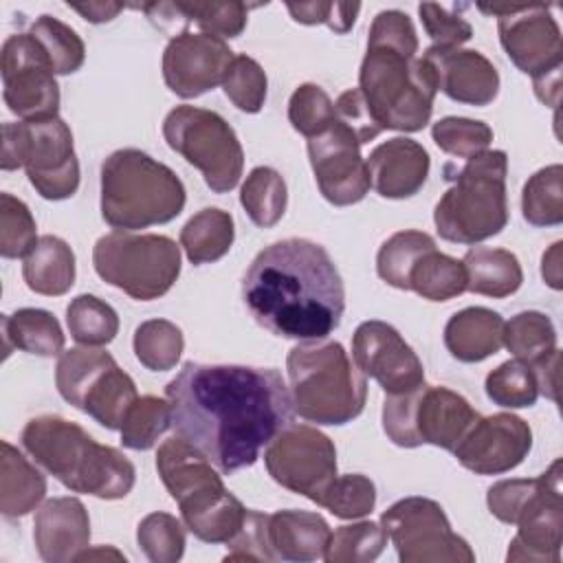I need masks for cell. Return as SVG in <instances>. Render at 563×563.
Listing matches in <instances>:
<instances>
[{
    "label": "cell",
    "instance_id": "cell-31",
    "mask_svg": "<svg viewBox=\"0 0 563 563\" xmlns=\"http://www.w3.org/2000/svg\"><path fill=\"white\" fill-rule=\"evenodd\" d=\"M4 356L22 350L35 356H57L64 350V332L59 321L42 308H20L2 317Z\"/></svg>",
    "mask_w": 563,
    "mask_h": 563
},
{
    "label": "cell",
    "instance_id": "cell-54",
    "mask_svg": "<svg viewBox=\"0 0 563 563\" xmlns=\"http://www.w3.org/2000/svg\"><path fill=\"white\" fill-rule=\"evenodd\" d=\"M418 13L427 35L433 40V46L455 48L468 42L473 35V26L462 15L446 11L442 4L422 2L418 7Z\"/></svg>",
    "mask_w": 563,
    "mask_h": 563
},
{
    "label": "cell",
    "instance_id": "cell-8",
    "mask_svg": "<svg viewBox=\"0 0 563 563\" xmlns=\"http://www.w3.org/2000/svg\"><path fill=\"white\" fill-rule=\"evenodd\" d=\"M506 172V152L486 150L468 158L453 176H446L453 185L433 211L440 238L455 244H477L501 233L508 224Z\"/></svg>",
    "mask_w": 563,
    "mask_h": 563
},
{
    "label": "cell",
    "instance_id": "cell-59",
    "mask_svg": "<svg viewBox=\"0 0 563 563\" xmlns=\"http://www.w3.org/2000/svg\"><path fill=\"white\" fill-rule=\"evenodd\" d=\"M68 7L73 11H77L84 20L101 24V22H110L112 18L119 15V11H123L121 2H86V4H70Z\"/></svg>",
    "mask_w": 563,
    "mask_h": 563
},
{
    "label": "cell",
    "instance_id": "cell-10",
    "mask_svg": "<svg viewBox=\"0 0 563 563\" xmlns=\"http://www.w3.org/2000/svg\"><path fill=\"white\" fill-rule=\"evenodd\" d=\"M97 275L132 299L152 301L163 297L180 275V246L156 233L112 231L92 249Z\"/></svg>",
    "mask_w": 563,
    "mask_h": 563
},
{
    "label": "cell",
    "instance_id": "cell-20",
    "mask_svg": "<svg viewBox=\"0 0 563 563\" xmlns=\"http://www.w3.org/2000/svg\"><path fill=\"white\" fill-rule=\"evenodd\" d=\"M532 449L530 424L512 413L477 418L453 449L457 462L477 475H499L519 466Z\"/></svg>",
    "mask_w": 563,
    "mask_h": 563
},
{
    "label": "cell",
    "instance_id": "cell-5",
    "mask_svg": "<svg viewBox=\"0 0 563 563\" xmlns=\"http://www.w3.org/2000/svg\"><path fill=\"white\" fill-rule=\"evenodd\" d=\"M156 468L194 537L207 543H229L238 534L249 508L227 490L202 451L172 435L156 451Z\"/></svg>",
    "mask_w": 563,
    "mask_h": 563
},
{
    "label": "cell",
    "instance_id": "cell-39",
    "mask_svg": "<svg viewBox=\"0 0 563 563\" xmlns=\"http://www.w3.org/2000/svg\"><path fill=\"white\" fill-rule=\"evenodd\" d=\"M185 347L183 332L167 319L143 321L134 332V354L139 363L152 372L176 367Z\"/></svg>",
    "mask_w": 563,
    "mask_h": 563
},
{
    "label": "cell",
    "instance_id": "cell-14",
    "mask_svg": "<svg viewBox=\"0 0 563 563\" xmlns=\"http://www.w3.org/2000/svg\"><path fill=\"white\" fill-rule=\"evenodd\" d=\"M268 475L284 488L321 506L339 477L334 442L310 424H288L266 446Z\"/></svg>",
    "mask_w": 563,
    "mask_h": 563
},
{
    "label": "cell",
    "instance_id": "cell-41",
    "mask_svg": "<svg viewBox=\"0 0 563 563\" xmlns=\"http://www.w3.org/2000/svg\"><path fill=\"white\" fill-rule=\"evenodd\" d=\"M387 545L383 526L374 521H358L341 526L330 534L323 561L328 563H369L376 561Z\"/></svg>",
    "mask_w": 563,
    "mask_h": 563
},
{
    "label": "cell",
    "instance_id": "cell-1",
    "mask_svg": "<svg viewBox=\"0 0 563 563\" xmlns=\"http://www.w3.org/2000/svg\"><path fill=\"white\" fill-rule=\"evenodd\" d=\"M172 427L222 473L257 462L292 422L290 391L277 369L185 363L167 383Z\"/></svg>",
    "mask_w": 563,
    "mask_h": 563
},
{
    "label": "cell",
    "instance_id": "cell-34",
    "mask_svg": "<svg viewBox=\"0 0 563 563\" xmlns=\"http://www.w3.org/2000/svg\"><path fill=\"white\" fill-rule=\"evenodd\" d=\"M240 202L257 227H275L282 220L288 202L286 180L277 169L260 165L249 172L240 189Z\"/></svg>",
    "mask_w": 563,
    "mask_h": 563
},
{
    "label": "cell",
    "instance_id": "cell-12",
    "mask_svg": "<svg viewBox=\"0 0 563 563\" xmlns=\"http://www.w3.org/2000/svg\"><path fill=\"white\" fill-rule=\"evenodd\" d=\"M167 145L202 172L211 191H231L244 169V152L235 130L213 110L176 106L163 121Z\"/></svg>",
    "mask_w": 563,
    "mask_h": 563
},
{
    "label": "cell",
    "instance_id": "cell-7",
    "mask_svg": "<svg viewBox=\"0 0 563 563\" xmlns=\"http://www.w3.org/2000/svg\"><path fill=\"white\" fill-rule=\"evenodd\" d=\"M292 409L317 424L352 422L365 407L367 380L336 341H303L286 356Z\"/></svg>",
    "mask_w": 563,
    "mask_h": 563
},
{
    "label": "cell",
    "instance_id": "cell-22",
    "mask_svg": "<svg viewBox=\"0 0 563 563\" xmlns=\"http://www.w3.org/2000/svg\"><path fill=\"white\" fill-rule=\"evenodd\" d=\"M422 62L431 70L435 90L453 101L488 106L499 92V73L479 51L429 46Z\"/></svg>",
    "mask_w": 563,
    "mask_h": 563
},
{
    "label": "cell",
    "instance_id": "cell-2",
    "mask_svg": "<svg viewBox=\"0 0 563 563\" xmlns=\"http://www.w3.org/2000/svg\"><path fill=\"white\" fill-rule=\"evenodd\" d=\"M242 297L262 328L297 341L325 339L345 310L339 268L321 244L303 238L260 251L244 275Z\"/></svg>",
    "mask_w": 563,
    "mask_h": 563
},
{
    "label": "cell",
    "instance_id": "cell-42",
    "mask_svg": "<svg viewBox=\"0 0 563 563\" xmlns=\"http://www.w3.org/2000/svg\"><path fill=\"white\" fill-rule=\"evenodd\" d=\"M172 427V411L167 398L141 396L130 407L121 424V442L128 449L145 451L156 444V440Z\"/></svg>",
    "mask_w": 563,
    "mask_h": 563
},
{
    "label": "cell",
    "instance_id": "cell-35",
    "mask_svg": "<svg viewBox=\"0 0 563 563\" xmlns=\"http://www.w3.org/2000/svg\"><path fill=\"white\" fill-rule=\"evenodd\" d=\"M504 345L515 358L537 365L556 350L554 323L537 310L519 312L510 321H504Z\"/></svg>",
    "mask_w": 563,
    "mask_h": 563
},
{
    "label": "cell",
    "instance_id": "cell-46",
    "mask_svg": "<svg viewBox=\"0 0 563 563\" xmlns=\"http://www.w3.org/2000/svg\"><path fill=\"white\" fill-rule=\"evenodd\" d=\"M222 88L238 110L255 114L262 110L266 101L268 79L264 68L253 57L235 55L224 75Z\"/></svg>",
    "mask_w": 563,
    "mask_h": 563
},
{
    "label": "cell",
    "instance_id": "cell-56",
    "mask_svg": "<svg viewBox=\"0 0 563 563\" xmlns=\"http://www.w3.org/2000/svg\"><path fill=\"white\" fill-rule=\"evenodd\" d=\"M334 112H336V119H341L347 128H352V132L361 141V145L376 139L383 132L378 128V123L374 121V117L369 114L367 103L358 88H350V90L341 92L339 99L334 101Z\"/></svg>",
    "mask_w": 563,
    "mask_h": 563
},
{
    "label": "cell",
    "instance_id": "cell-55",
    "mask_svg": "<svg viewBox=\"0 0 563 563\" xmlns=\"http://www.w3.org/2000/svg\"><path fill=\"white\" fill-rule=\"evenodd\" d=\"M288 13L301 24H325L334 33H347L361 11V4L347 2H288Z\"/></svg>",
    "mask_w": 563,
    "mask_h": 563
},
{
    "label": "cell",
    "instance_id": "cell-58",
    "mask_svg": "<svg viewBox=\"0 0 563 563\" xmlns=\"http://www.w3.org/2000/svg\"><path fill=\"white\" fill-rule=\"evenodd\" d=\"M561 249H563V242H554L545 253H543V260H541V275L545 279V284L554 290H561L563 286V268H561Z\"/></svg>",
    "mask_w": 563,
    "mask_h": 563
},
{
    "label": "cell",
    "instance_id": "cell-52",
    "mask_svg": "<svg viewBox=\"0 0 563 563\" xmlns=\"http://www.w3.org/2000/svg\"><path fill=\"white\" fill-rule=\"evenodd\" d=\"M420 387L405 391V394H387L385 405H383V429L394 444L405 446V449L420 446V440H418L416 427H413V411H416V400H418Z\"/></svg>",
    "mask_w": 563,
    "mask_h": 563
},
{
    "label": "cell",
    "instance_id": "cell-3",
    "mask_svg": "<svg viewBox=\"0 0 563 563\" xmlns=\"http://www.w3.org/2000/svg\"><path fill=\"white\" fill-rule=\"evenodd\" d=\"M418 35L407 13L380 11L367 35V53L358 70V90L380 130L418 132L433 112L435 81L416 57Z\"/></svg>",
    "mask_w": 563,
    "mask_h": 563
},
{
    "label": "cell",
    "instance_id": "cell-51",
    "mask_svg": "<svg viewBox=\"0 0 563 563\" xmlns=\"http://www.w3.org/2000/svg\"><path fill=\"white\" fill-rule=\"evenodd\" d=\"M189 22H196L205 33L218 37H238L249 18V7L238 0L229 2H178Z\"/></svg>",
    "mask_w": 563,
    "mask_h": 563
},
{
    "label": "cell",
    "instance_id": "cell-53",
    "mask_svg": "<svg viewBox=\"0 0 563 563\" xmlns=\"http://www.w3.org/2000/svg\"><path fill=\"white\" fill-rule=\"evenodd\" d=\"M268 515L257 510H246L244 523L238 534L227 543L224 561H275L268 545Z\"/></svg>",
    "mask_w": 563,
    "mask_h": 563
},
{
    "label": "cell",
    "instance_id": "cell-25",
    "mask_svg": "<svg viewBox=\"0 0 563 563\" xmlns=\"http://www.w3.org/2000/svg\"><path fill=\"white\" fill-rule=\"evenodd\" d=\"M477 418L468 400L449 387L422 385L418 391L413 427L420 444L453 451Z\"/></svg>",
    "mask_w": 563,
    "mask_h": 563
},
{
    "label": "cell",
    "instance_id": "cell-57",
    "mask_svg": "<svg viewBox=\"0 0 563 563\" xmlns=\"http://www.w3.org/2000/svg\"><path fill=\"white\" fill-rule=\"evenodd\" d=\"M559 365H561V354L554 350L548 358L539 361L537 365H530L537 376L539 394H543L550 400H559Z\"/></svg>",
    "mask_w": 563,
    "mask_h": 563
},
{
    "label": "cell",
    "instance_id": "cell-23",
    "mask_svg": "<svg viewBox=\"0 0 563 563\" xmlns=\"http://www.w3.org/2000/svg\"><path fill=\"white\" fill-rule=\"evenodd\" d=\"M37 554L48 563H68L90 545V519L77 497H53L40 506L33 521Z\"/></svg>",
    "mask_w": 563,
    "mask_h": 563
},
{
    "label": "cell",
    "instance_id": "cell-15",
    "mask_svg": "<svg viewBox=\"0 0 563 563\" xmlns=\"http://www.w3.org/2000/svg\"><path fill=\"white\" fill-rule=\"evenodd\" d=\"M2 97L9 110L24 121L57 117L59 86L55 70L31 33L9 35L0 51Z\"/></svg>",
    "mask_w": 563,
    "mask_h": 563
},
{
    "label": "cell",
    "instance_id": "cell-49",
    "mask_svg": "<svg viewBox=\"0 0 563 563\" xmlns=\"http://www.w3.org/2000/svg\"><path fill=\"white\" fill-rule=\"evenodd\" d=\"M550 479V468L532 479H501L488 488L486 504L493 517L515 526Z\"/></svg>",
    "mask_w": 563,
    "mask_h": 563
},
{
    "label": "cell",
    "instance_id": "cell-33",
    "mask_svg": "<svg viewBox=\"0 0 563 563\" xmlns=\"http://www.w3.org/2000/svg\"><path fill=\"white\" fill-rule=\"evenodd\" d=\"M409 290L429 301H446L466 290V271L462 262L431 249L420 255L409 273Z\"/></svg>",
    "mask_w": 563,
    "mask_h": 563
},
{
    "label": "cell",
    "instance_id": "cell-18",
    "mask_svg": "<svg viewBox=\"0 0 563 563\" xmlns=\"http://www.w3.org/2000/svg\"><path fill=\"white\" fill-rule=\"evenodd\" d=\"M352 358L385 394H405L424 383L422 361L400 332L385 321H363L354 330Z\"/></svg>",
    "mask_w": 563,
    "mask_h": 563
},
{
    "label": "cell",
    "instance_id": "cell-9",
    "mask_svg": "<svg viewBox=\"0 0 563 563\" xmlns=\"http://www.w3.org/2000/svg\"><path fill=\"white\" fill-rule=\"evenodd\" d=\"M0 167H24L29 183L46 200L70 198L79 187L73 132L59 117L4 123Z\"/></svg>",
    "mask_w": 563,
    "mask_h": 563
},
{
    "label": "cell",
    "instance_id": "cell-60",
    "mask_svg": "<svg viewBox=\"0 0 563 563\" xmlns=\"http://www.w3.org/2000/svg\"><path fill=\"white\" fill-rule=\"evenodd\" d=\"M534 84V92L537 97L550 106V108H559V99H561V68L550 70L545 75L532 77Z\"/></svg>",
    "mask_w": 563,
    "mask_h": 563
},
{
    "label": "cell",
    "instance_id": "cell-19",
    "mask_svg": "<svg viewBox=\"0 0 563 563\" xmlns=\"http://www.w3.org/2000/svg\"><path fill=\"white\" fill-rule=\"evenodd\" d=\"M233 57L222 37L205 31H183L165 46L163 79L174 95L194 99L224 81Z\"/></svg>",
    "mask_w": 563,
    "mask_h": 563
},
{
    "label": "cell",
    "instance_id": "cell-50",
    "mask_svg": "<svg viewBox=\"0 0 563 563\" xmlns=\"http://www.w3.org/2000/svg\"><path fill=\"white\" fill-rule=\"evenodd\" d=\"M334 103L328 92L317 84H301L288 101V121L292 128L312 139L334 121Z\"/></svg>",
    "mask_w": 563,
    "mask_h": 563
},
{
    "label": "cell",
    "instance_id": "cell-26",
    "mask_svg": "<svg viewBox=\"0 0 563 563\" xmlns=\"http://www.w3.org/2000/svg\"><path fill=\"white\" fill-rule=\"evenodd\" d=\"M268 545L273 559L308 563L323 559L330 526L319 512L308 510H277L268 515Z\"/></svg>",
    "mask_w": 563,
    "mask_h": 563
},
{
    "label": "cell",
    "instance_id": "cell-13",
    "mask_svg": "<svg viewBox=\"0 0 563 563\" xmlns=\"http://www.w3.org/2000/svg\"><path fill=\"white\" fill-rule=\"evenodd\" d=\"M380 526L402 563H473L475 552L451 530L442 506L429 497H405L391 504Z\"/></svg>",
    "mask_w": 563,
    "mask_h": 563
},
{
    "label": "cell",
    "instance_id": "cell-44",
    "mask_svg": "<svg viewBox=\"0 0 563 563\" xmlns=\"http://www.w3.org/2000/svg\"><path fill=\"white\" fill-rule=\"evenodd\" d=\"M136 541L152 563H176L185 552V528L169 512H150L139 523Z\"/></svg>",
    "mask_w": 563,
    "mask_h": 563
},
{
    "label": "cell",
    "instance_id": "cell-4",
    "mask_svg": "<svg viewBox=\"0 0 563 563\" xmlns=\"http://www.w3.org/2000/svg\"><path fill=\"white\" fill-rule=\"evenodd\" d=\"M22 446L75 493L123 499L134 488V464L119 449L95 442L77 422L62 416L31 418L22 429Z\"/></svg>",
    "mask_w": 563,
    "mask_h": 563
},
{
    "label": "cell",
    "instance_id": "cell-48",
    "mask_svg": "<svg viewBox=\"0 0 563 563\" xmlns=\"http://www.w3.org/2000/svg\"><path fill=\"white\" fill-rule=\"evenodd\" d=\"M321 506L339 519H361L376 506V486L361 473L339 475L325 493Z\"/></svg>",
    "mask_w": 563,
    "mask_h": 563
},
{
    "label": "cell",
    "instance_id": "cell-27",
    "mask_svg": "<svg viewBox=\"0 0 563 563\" xmlns=\"http://www.w3.org/2000/svg\"><path fill=\"white\" fill-rule=\"evenodd\" d=\"M444 345L453 358L479 363L497 354L504 345V319L490 308H464L446 321Z\"/></svg>",
    "mask_w": 563,
    "mask_h": 563
},
{
    "label": "cell",
    "instance_id": "cell-28",
    "mask_svg": "<svg viewBox=\"0 0 563 563\" xmlns=\"http://www.w3.org/2000/svg\"><path fill=\"white\" fill-rule=\"evenodd\" d=\"M46 495V477L13 444H0V510L4 517H24Z\"/></svg>",
    "mask_w": 563,
    "mask_h": 563
},
{
    "label": "cell",
    "instance_id": "cell-17",
    "mask_svg": "<svg viewBox=\"0 0 563 563\" xmlns=\"http://www.w3.org/2000/svg\"><path fill=\"white\" fill-rule=\"evenodd\" d=\"M308 156L319 191L328 202L347 207L367 196L372 183L361 156V141L341 119L334 117L323 132L308 139Z\"/></svg>",
    "mask_w": 563,
    "mask_h": 563
},
{
    "label": "cell",
    "instance_id": "cell-29",
    "mask_svg": "<svg viewBox=\"0 0 563 563\" xmlns=\"http://www.w3.org/2000/svg\"><path fill=\"white\" fill-rule=\"evenodd\" d=\"M22 275L33 292L59 297L75 284V253L62 238L42 235L24 257Z\"/></svg>",
    "mask_w": 563,
    "mask_h": 563
},
{
    "label": "cell",
    "instance_id": "cell-61",
    "mask_svg": "<svg viewBox=\"0 0 563 563\" xmlns=\"http://www.w3.org/2000/svg\"><path fill=\"white\" fill-rule=\"evenodd\" d=\"M92 559H114V561H125V556H123L119 550H114L112 545H97L95 550L86 548V550L77 556V561H92Z\"/></svg>",
    "mask_w": 563,
    "mask_h": 563
},
{
    "label": "cell",
    "instance_id": "cell-11",
    "mask_svg": "<svg viewBox=\"0 0 563 563\" xmlns=\"http://www.w3.org/2000/svg\"><path fill=\"white\" fill-rule=\"evenodd\" d=\"M59 396L92 416L106 429H121L136 402V385L117 361L99 347H70L59 354L55 367Z\"/></svg>",
    "mask_w": 563,
    "mask_h": 563
},
{
    "label": "cell",
    "instance_id": "cell-47",
    "mask_svg": "<svg viewBox=\"0 0 563 563\" xmlns=\"http://www.w3.org/2000/svg\"><path fill=\"white\" fill-rule=\"evenodd\" d=\"M35 235V220L29 211V207L11 196V194H0V253L2 257L15 260V257H26L33 246L37 244Z\"/></svg>",
    "mask_w": 563,
    "mask_h": 563
},
{
    "label": "cell",
    "instance_id": "cell-43",
    "mask_svg": "<svg viewBox=\"0 0 563 563\" xmlns=\"http://www.w3.org/2000/svg\"><path fill=\"white\" fill-rule=\"evenodd\" d=\"M484 387H486V396L495 405L508 407V409L532 407L539 398V385H537L534 369L519 358H510V361L501 363L499 367H495L486 376Z\"/></svg>",
    "mask_w": 563,
    "mask_h": 563
},
{
    "label": "cell",
    "instance_id": "cell-30",
    "mask_svg": "<svg viewBox=\"0 0 563 563\" xmlns=\"http://www.w3.org/2000/svg\"><path fill=\"white\" fill-rule=\"evenodd\" d=\"M462 266L466 271V290L486 297H508L519 290L523 271L515 253L506 249L475 246L466 251Z\"/></svg>",
    "mask_w": 563,
    "mask_h": 563
},
{
    "label": "cell",
    "instance_id": "cell-36",
    "mask_svg": "<svg viewBox=\"0 0 563 563\" xmlns=\"http://www.w3.org/2000/svg\"><path fill=\"white\" fill-rule=\"evenodd\" d=\"M435 249V240L424 231H398L383 242L376 255L378 277L400 290H409V273L422 253Z\"/></svg>",
    "mask_w": 563,
    "mask_h": 563
},
{
    "label": "cell",
    "instance_id": "cell-24",
    "mask_svg": "<svg viewBox=\"0 0 563 563\" xmlns=\"http://www.w3.org/2000/svg\"><path fill=\"white\" fill-rule=\"evenodd\" d=\"M365 163L376 194L391 200L416 196L427 183L431 167L427 150L405 136H394L376 145Z\"/></svg>",
    "mask_w": 563,
    "mask_h": 563
},
{
    "label": "cell",
    "instance_id": "cell-37",
    "mask_svg": "<svg viewBox=\"0 0 563 563\" xmlns=\"http://www.w3.org/2000/svg\"><path fill=\"white\" fill-rule=\"evenodd\" d=\"M563 167L559 163L534 172L523 185L521 211L534 227H556L563 222Z\"/></svg>",
    "mask_w": 563,
    "mask_h": 563
},
{
    "label": "cell",
    "instance_id": "cell-21",
    "mask_svg": "<svg viewBox=\"0 0 563 563\" xmlns=\"http://www.w3.org/2000/svg\"><path fill=\"white\" fill-rule=\"evenodd\" d=\"M517 534L510 541L508 561L559 563L563 543V493H561V460L550 466V479L537 499L526 508L515 523Z\"/></svg>",
    "mask_w": 563,
    "mask_h": 563
},
{
    "label": "cell",
    "instance_id": "cell-38",
    "mask_svg": "<svg viewBox=\"0 0 563 563\" xmlns=\"http://www.w3.org/2000/svg\"><path fill=\"white\" fill-rule=\"evenodd\" d=\"M70 336L88 347L108 345L119 332V317L110 303L95 295H77L66 308Z\"/></svg>",
    "mask_w": 563,
    "mask_h": 563
},
{
    "label": "cell",
    "instance_id": "cell-16",
    "mask_svg": "<svg viewBox=\"0 0 563 563\" xmlns=\"http://www.w3.org/2000/svg\"><path fill=\"white\" fill-rule=\"evenodd\" d=\"M479 11L497 15L499 42L510 62L526 75L539 77L563 64L561 29L550 4H477Z\"/></svg>",
    "mask_w": 563,
    "mask_h": 563
},
{
    "label": "cell",
    "instance_id": "cell-40",
    "mask_svg": "<svg viewBox=\"0 0 563 563\" xmlns=\"http://www.w3.org/2000/svg\"><path fill=\"white\" fill-rule=\"evenodd\" d=\"M29 33L46 53L55 75H70L84 66L86 46L81 37L75 33V29L64 24L62 20L53 15H40L31 24Z\"/></svg>",
    "mask_w": 563,
    "mask_h": 563
},
{
    "label": "cell",
    "instance_id": "cell-32",
    "mask_svg": "<svg viewBox=\"0 0 563 563\" xmlns=\"http://www.w3.org/2000/svg\"><path fill=\"white\" fill-rule=\"evenodd\" d=\"M235 229L231 213L207 207L191 216L180 229V246L191 264H211L224 257L233 244Z\"/></svg>",
    "mask_w": 563,
    "mask_h": 563
},
{
    "label": "cell",
    "instance_id": "cell-6",
    "mask_svg": "<svg viewBox=\"0 0 563 563\" xmlns=\"http://www.w3.org/2000/svg\"><path fill=\"white\" fill-rule=\"evenodd\" d=\"M183 180L150 154L125 147L101 165V216L119 231L172 222L185 207Z\"/></svg>",
    "mask_w": 563,
    "mask_h": 563
},
{
    "label": "cell",
    "instance_id": "cell-45",
    "mask_svg": "<svg viewBox=\"0 0 563 563\" xmlns=\"http://www.w3.org/2000/svg\"><path fill=\"white\" fill-rule=\"evenodd\" d=\"M431 136L442 152L468 161L488 150L493 141V130L484 121L466 117H444L433 123Z\"/></svg>",
    "mask_w": 563,
    "mask_h": 563
}]
</instances>
